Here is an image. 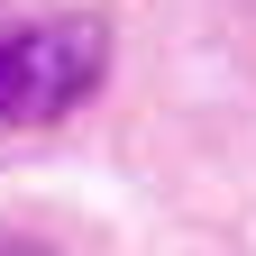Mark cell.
<instances>
[{
    "label": "cell",
    "mask_w": 256,
    "mask_h": 256,
    "mask_svg": "<svg viewBox=\"0 0 256 256\" xmlns=\"http://www.w3.org/2000/svg\"><path fill=\"white\" fill-rule=\"evenodd\" d=\"M110 74V18H28L0 28V128H46L64 110H82Z\"/></svg>",
    "instance_id": "6da1fadb"
},
{
    "label": "cell",
    "mask_w": 256,
    "mask_h": 256,
    "mask_svg": "<svg viewBox=\"0 0 256 256\" xmlns=\"http://www.w3.org/2000/svg\"><path fill=\"white\" fill-rule=\"evenodd\" d=\"M0 256H46L37 238H18V229H0Z\"/></svg>",
    "instance_id": "7a4b0ae2"
}]
</instances>
